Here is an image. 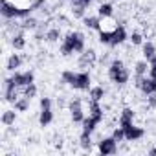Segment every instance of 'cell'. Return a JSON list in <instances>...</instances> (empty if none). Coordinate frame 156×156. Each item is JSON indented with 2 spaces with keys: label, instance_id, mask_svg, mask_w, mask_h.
<instances>
[{
  "label": "cell",
  "instance_id": "1",
  "mask_svg": "<svg viewBox=\"0 0 156 156\" xmlns=\"http://www.w3.org/2000/svg\"><path fill=\"white\" fill-rule=\"evenodd\" d=\"M4 83H6V85H13V87H17V88H22V90H24L28 85L35 83V75H33V72H31V70H28V72H15L11 77H8Z\"/></svg>",
  "mask_w": 156,
  "mask_h": 156
},
{
  "label": "cell",
  "instance_id": "2",
  "mask_svg": "<svg viewBox=\"0 0 156 156\" xmlns=\"http://www.w3.org/2000/svg\"><path fill=\"white\" fill-rule=\"evenodd\" d=\"M64 39L73 46L75 53H83L85 51V35L81 31H70V33H66Z\"/></svg>",
  "mask_w": 156,
  "mask_h": 156
},
{
  "label": "cell",
  "instance_id": "3",
  "mask_svg": "<svg viewBox=\"0 0 156 156\" xmlns=\"http://www.w3.org/2000/svg\"><path fill=\"white\" fill-rule=\"evenodd\" d=\"M98 152L103 154V156H110V154H116L118 152V141L110 136V138H103L99 143H98Z\"/></svg>",
  "mask_w": 156,
  "mask_h": 156
},
{
  "label": "cell",
  "instance_id": "4",
  "mask_svg": "<svg viewBox=\"0 0 156 156\" xmlns=\"http://www.w3.org/2000/svg\"><path fill=\"white\" fill-rule=\"evenodd\" d=\"M70 114H72V121L73 123H83V119H85V112H83V107H81V99L77 98V99H73L72 103H70Z\"/></svg>",
  "mask_w": 156,
  "mask_h": 156
},
{
  "label": "cell",
  "instance_id": "5",
  "mask_svg": "<svg viewBox=\"0 0 156 156\" xmlns=\"http://www.w3.org/2000/svg\"><path fill=\"white\" fill-rule=\"evenodd\" d=\"M90 83H92L90 73H88L87 70H83V72L77 73V79H75V83H73L72 87H73L75 90H90Z\"/></svg>",
  "mask_w": 156,
  "mask_h": 156
},
{
  "label": "cell",
  "instance_id": "6",
  "mask_svg": "<svg viewBox=\"0 0 156 156\" xmlns=\"http://www.w3.org/2000/svg\"><path fill=\"white\" fill-rule=\"evenodd\" d=\"M143 136H145V129L136 127L134 123L125 129V141H138V140H141Z\"/></svg>",
  "mask_w": 156,
  "mask_h": 156
},
{
  "label": "cell",
  "instance_id": "7",
  "mask_svg": "<svg viewBox=\"0 0 156 156\" xmlns=\"http://www.w3.org/2000/svg\"><path fill=\"white\" fill-rule=\"evenodd\" d=\"M129 39V33L125 30L123 24H119L114 31H112V41H110V46H118V44H123L125 41Z\"/></svg>",
  "mask_w": 156,
  "mask_h": 156
},
{
  "label": "cell",
  "instance_id": "8",
  "mask_svg": "<svg viewBox=\"0 0 156 156\" xmlns=\"http://www.w3.org/2000/svg\"><path fill=\"white\" fill-rule=\"evenodd\" d=\"M96 61H98L96 51H94L92 48H88V50H85V51L81 53L79 66H81V68H88V66H94V64H96Z\"/></svg>",
  "mask_w": 156,
  "mask_h": 156
},
{
  "label": "cell",
  "instance_id": "9",
  "mask_svg": "<svg viewBox=\"0 0 156 156\" xmlns=\"http://www.w3.org/2000/svg\"><path fill=\"white\" fill-rule=\"evenodd\" d=\"M118 26H119V22L114 19V15H112V17H101V28H99V31L112 33Z\"/></svg>",
  "mask_w": 156,
  "mask_h": 156
},
{
  "label": "cell",
  "instance_id": "10",
  "mask_svg": "<svg viewBox=\"0 0 156 156\" xmlns=\"http://www.w3.org/2000/svg\"><path fill=\"white\" fill-rule=\"evenodd\" d=\"M132 119H134V110L132 108H123L121 110V116H119V127H123V129H127V127H130L132 125Z\"/></svg>",
  "mask_w": 156,
  "mask_h": 156
},
{
  "label": "cell",
  "instance_id": "11",
  "mask_svg": "<svg viewBox=\"0 0 156 156\" xmlns=\"http://www.w3.org/2000/svg\"><path fill=\"white\" fill-rule=\"evenodd\" d=\"M129 79H130V73H129V70H127V68L119 70L116 75H112V77H110V81H112L114 85H118V87L127 85V83H129Z\"/></svg>",
  "mask_w": 156,
  "mask_h": 156
},
{
  "label": "cell",
  "instance_id": "12",
  "mask_svg": "<svg viewBox=\"0 0 156 156\" xmlns=\"http://www.w3.org/2000/svg\"><path fill=\"white\" fill-rule=\"evenodd\" d=\"M88 116H92V118H96L99 123L103 121V108L99 107V101H94V99H90V103H88Z\"/></svg>",
  "mask_w": 156,
  "mask_h": 156
},
{
  "label": "cell",
  "instance_id": "13",
  "mask_svg": "<svg viewBox=\"0 0 156 156\" xmlns=\"http://www.w3.org/2000/svg\"><path fill=\"white\" fill-rule=\"evenodd\" d=\"M83 24L88 28V30H98L101 28V17L99 15H90V17H85L83 19Z\"/></svg>",
  "mask_w": 156,
  "mask_h": 156
},
{
  "label": "cell",
  "instance_id": "14",
  "mask_svg": "<svg viewBox=\"0 0 156 156\" xmlns=\"http://www.w3.org/2000/svg\"><path fill=\"white\" fill-rule=\"evenodd\" d=\"M51 121H53L51 107H48V108H41V116H39V123H41V127H48Z\"/></svg>",
  "mask_w": 156,
  "mask_h": 156
},
{
  "label": "cell",
  "instance_id": "15",
  "mask_svg": "<svg viewBox=\"0 0 156 156\" xmlns=\"http://www.w3.org/2000/svg\"><path fill=\"white\" fill-rule=\"evenodd\" d=\"M24 31V30H22ZM22 31H19V33H15L13 35V39H11V46L17 50V51H20V50H24L26 48V37H24V33Z\"/></svg>",
  "mask_w": 156,
  "mask_h": 156
},
{
  "label": "cell",
  "instance_id": "16",
  "mask_svg": "<svg viewBox=\"0 0 156 156\" xmlns=\"http://www.w3.org/2000/svg\"><path fill=\"white\" fill-rule=\"evenodd\" d=\"M20 64H22L20 55H19V53H11L9 59H8V62H6V70H8V72H15Z\"/></svg>",
  "mask_w": 156,
  "mask_h": 156
},
{
  "label": "cell",
  "instance_id": "17",
  "mask_svg": "<svg viewBox=\"0 0 156 156\" xmlns=\"http://www.w3.org/2000/svg\"><path fill=\"white\" fill-rule=\"evenodd\" d=\"M4 98L8 103H15L19 99V88L13 87V85H6V90H4Z\"/></svg>",
  "mask_w": 156,
  "mask_h": 156
},
{
  "label": "cell",
  "instance_id": "18",
  "mask_svg": "<svg viewBox=\"0 0 156 156\" xmlns=\"http://www.w3.org/2000/svg\"><path fill=\"white\" fill-rule=\"evenodd\" d=\"M79 145H81V149L83 151H92V134L90 132H81V136H79Z\"/></svg>",
  "mask_w": 156,
  "mask_h": 156
},
{
  "label": "cell",
  "instance_id": "19",
  "mask_svg": "<svg viewBox=\"0 0 156 156\" xmlns=\"http://www.w3.org/2000/svg\"><path fill=\"white\" fill-rule=\"evenodd\" d=\"M123 68H125V62L121 59H112L110 64H108V79H110L112 75H116L119 70H123Z\"/></svg>",
  "mask_w": 156,
  "mask_h": 156
},
{
  "label": "cell",
  "instance_id": "20",
  "mask_svg": "<svg viewBox=\"0 0 156 156\" xmlns=\"http://www.w3.org/2000/svg\"><path fill=\"white\" fill-rule=\"evenodd\" d=\"M141 53H143V57L149 61L151 57H154L156 55V46H154V42H151V41H147V42H143L141 44Z\"/></svg>",
  "mask_w": 156,
  "mask_h": 156
},
{
  "label": "cell",
  "instance_id": "21",
  "mask_svg": "<svg viewBox=\"0 0 156 156\" xmlns=\"http://www.w3.org/2000/svg\"><path fill=\"white\" fill-rule=\"evenodd\" d=\"M20 28H22V30H37V28H39V20L28 15V17L20 19Z\"/></svg>",
  "mask_w": 156,
  "mask_h": 156
},
{
  "label": "cell",
  "instance_id": "22",
  "mask_svg": "<svg viewBox=\"0 0 156 156\" xmlns=\"http://www.w3.org/2000/svg\"><path fill=\"white\" fill-rule=\"evenodd\" d=\"M151 70V64H149V61L147 59H143V61H138L136 64H134V73L136 75H147V72Z\"/></svg>",
  "mask_w": 156,
  "mask_h": 156
},
{
  "label": "cell",
  "instance_id": "23",
  "mask_svg": "<svg viewBox=\"0 0 156 156\" xmlns=\"http://www.w3.org/2000/svg\"><path fill=\"white\" fill-rule=\"evenodd\" d=\"M81 125H83V130H85V132H90V134H92V132L96 130V127L99 125V121H98L96 118L88 116V118H85V119H83V123H81Z\"/></svg>",
  "mask_w": 156,
  "mask_h": 156
},
{
  "label": "cell",
  "instance_id": "24",
  "mask_svg": "<svg viewBox=\"0 0 156 156\" xmlns=\"http://www.w3.org/2000/svg\"><path fill=\"white\" fill-rule=\"evenodd\" d=\"M61 37H62V33H61V30H59V28H50V30L44 33V39H46L48 42H51V44H53V42H57Z\"/></svg>",
  "mask_w": 156,
  "mask_h": 156
},
{
  "label": "cell",
  "instance_id": "25",
  "mask_svg": "<svg viewBox=\"0 0 156 156\" xmlns=\"http://www.w3.org/2000/svg\"><path fill=\"white\" fill-rule=\"evenodd\" d=\"M30 101H31V99L24 96V98H19V99L13 103V107H15V110H17V112H26V110H28V107H30Z\"/></svg>",
  "mask_w": 156,
  "mask_h": 156
},
{
  "label": "cell",
  "instance_id": "26",
  "mask_svg": "<svg viewBox=\"0 0 156 156\" xmlns=\"http://www.w3.org/2000/svg\"><path fill=\"white\" fill-rule=\"evenodd\" d=\"M75 79H77V73L72 72V70H64V72L61 73V81L66 83V85H70V87L75 83Z\"/></svg>",
  "mask_w": 156,
  "mask_h": 156
},
{
  "label": "cell",
  "instance_id": "27",
  "mask_svg": "<svg viewBox=\"0 0 156 156\" xmlns=\"http://www.w3.org/2000/svg\"><path fill=\"white\" fill-rule=\"evenodd\" d=\"M98 15H99V17H112V15H114V6H112L110 2L101 4L99 9H98Z\"/></svg>",
  "mask_w": 156,
  "mask_h": 156
},
{
  "label": "cell",
  "instance_id": "28",
  "mask_svg": "<svg viewBox=\"0 0 156 156\" xmlns=\"http://www.w3.org/2000/svg\"><path fill=\"white\" fill-rule=\"evenodd\" d=\"M88 94H90V99H94V101H101V99L105 98V90H103V87H90Z\"/></svg>",
  "mask_w": 156,
  "mask_h": 156
},
{
  "label": "cell",
  "instance_id": "29",
  "mask_svg": "<svg viewBox=\"0 0 156 156\" xmlns=\"http://www.w3.org/2000/svg\"><path fill=\"white\" fill-rule=\"evenodd\" d=\"M15 119H17L15 110H4V112H2V125L9 127V125H13V123H15Z\"/></svg>",
  "mask_w": 156,
  "mask_h": 156
},
{
  "label": "cell",
  "instance_id": "30",
  "mask_svg": "<svg viewBox=\"0 0 156 156\" xmlns=\"http://www.w3.org/2000/svg\"><path fill=\"white\" fill-rule=\"evenodd\" d=\"M59 51H61V55L62 57H70L72 53H75L73 51V46L66 41V39H62V42H61V48H59Z\"/></svg>",
  "mask_w": 156,
  "mask_h": 156
},
{
  "label": "cell",
  "instance_id": "31",
  "mask_svg": "<svg viewBox=\"0 0 156 156\" xmlns=\"http://www.w3.org/2000/svg\"><path fill=\"white\" fill-rule=\"evenodd\" d=\"M129 41L132 42V46H141V44H143V35H141L140 31H132V33L129 35Z\"/></svg>",
  "mask_w": 156,
  "mask_h": 156
},
{
  "label": "cell",
  "instance_id": "32",
  "mask_svg": "<svg viewBox=\"0 0 156 156\" xmlns=\"http://www.w3.org/2000/svg\"><path fill=\"white\" fill-rule=\"evenodd\" d=\"M112 138H114L116 141H123V140H125V129H123V127H116V129L112 130Z\"/></svg>",
  "mask_w": 156,
  "mask_h": 156
},
{
  "label": "cell",
  "instance_id": "33",
  "mask_svg": "<svg viewBox=\"0 0 156 156\" xmlns=\"http://www.w3.org/2000/svg\"><path fill=\"white\" fill-rule=\"evenodd\" d=\"M24 96L30 98V99H33V98L37 96V87H35V83H31V85H28V87L24 88Z\"/></svg>",
  "mask_w": 156,
  "mask_h": 156
},
{
  "label": "cell",
  "instance_id": "34",
  "mask_svg": "<svg viewBox=\"0 0 156 156\" xmlns=\"http://www.w3.org/2000/svg\"><path fill=\"white\" fill-rule=\"evenodd\" d=\"M110 41H112V33L99 31V42H101V44H108V46H110Z\"/></svg>",
  "mask_w": 156,
  "mask_h": 156
},
{
  "label": "cell",
  "instance_id": "35",
  "mask_svg": "<svg viewBox=\"0 0 156 156\" xmlns=\"http://www.w3.org/2000/svg\"><path fill=\"white\" fill-rule=\"evenodd\" d=\"M147 107L152 108V110H156V92L147 96Z\"/></svg>",
  "mask_w": 156,
  "mask_h": 156
},
{
  "label": "cell",
  "instance_id": "36",
  "mask_svg": "<svg viewBox=\"0 0 156 156\" xmlns=\"http://www.w3.org/2000/svg\"><path fill=\"white\" fill-rule=\"evenodd\" d=\"M70 4H72V9L73 8H88L85 4V0H70Z\"/></svg>",
  "mask_w": 156,
  "mask_h": 156
},
{
  "label": "cell",
  "instance_id": "37",
  "mask_svg": "<svg viewBox=\"0 0 156 156\" xmlns=\"http://www.w3.org/2000/svg\"><path fill=\"white\" fill-rule=\"evenodd\" d=\"M149 64H151V68H156V55L149 59Z\"/></svg>",
  "mask_w": 156,
  "mask_h": 156
},
{
  "label": "cell",
  "instance_id": "38",
  "mask_svg": "<svg viewBox=\"0 0 156 156\" xmlns=\"http://www.w3.org/2000/svg\"><path fill=\"white\" fill-rule=\"evenodd\" d=\"M149 75H151L152 79L156 81V68H151V70H149Z\"/></svg>",
  "mask_w": 156,
  "mask_h": 156
},
{
  "label": "cell",
  "instance_id": "39",
  "mask_svg": "<svg viewBox=\"0 0 156 156\" xmlns=\"http://www.w3.org/2000/svg\"><path fill=\"white\" fill-rule=\"evenodd\" d=\"M149 154H152V156H156V149H151V151H149Z\"/></svg>",
  "mask_w": 156,
  "mask_h": 156
},
{
  "label": "cell",
  "instance_id": "40",
  "mask_svg": "<svg viewBox=\"0 0 156 156\" xmlns=\"http://www.w3.org/2000/svg\"><path fill=\"white\" fill-rule=\"evenodd\" d=\"M92 2H94V0H85V4H87V6H90Z\"/></svg>",
  "mask_w": 156,
  "mask_h": 156
}]
</instances>
